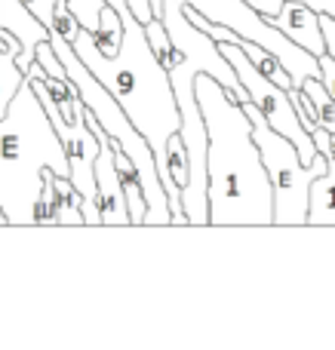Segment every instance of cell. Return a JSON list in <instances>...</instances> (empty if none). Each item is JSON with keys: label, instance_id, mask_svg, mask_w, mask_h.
Masks as SVG:
<instances>
[{"label": "cell", "instance_id": "19", "mask_svg": "<svg viewBox=\"0 0 335 350\" xmlns=\"http://www.w3.org/2000/svg\"><path fill=\"white\" fill-rule=\"evenodd\" d=\"M317 65H320V83L326 86V92H330L335 102V59L330 53H323V55H317Z\"/></svg>", "mask_w": 335, "mask_h": 350}, {"label": "cell", "instance_id": "7", "mask_svg": "<svg viewBox=\"0 0 335 350\" xmlns=\"http://www.w3.org/2000/svg\"><path fill=\"white\" fill-rule=\"evenodd\" d=\"M219 49L228 59V65L234 68L237 80L243 83L250 102L256 105L258 114L265 117V123H268L274 133L286 135V139L293 142L295 151H299V157H302V163H311L314 154H317V148H314L311 135L305 133V126H302L299 117H295V108H293V102H289V90H283V86L274 83V80L265 77L237 43H219Z\"/></svg>", "mask_w": 335, "mask_h": 350}, {"label": "cell", "instance_id": "6", "mask_svg": "<svg viewBox=\"0 0 335 350\" xmlns=\"http://www.w3.org/2000/svg\"><path fill=\"white\" fill-rule=\"evenodd\" d=\"M188 6H194L200 16H206L209 22L225 25L237 37L252 40L258 46H265L293 77V86H302L305 80L320 77L317 55H311L308 49L295 46L289 37H283L268 18H262L252 6H246L243 0H185Z\"/></svg>", "mask_w": 335, "mask_h": 350}, {"label": "cell", "instance_id": "4", "mask_svg": "<svg viewBox=\"0 0 335 350\" xmlns=\"http://www.w3.org/2000/svg\"><path fill=\"white\" fill-rule=\"evenodd\" d=\"M49 46L53 53L59 55L62 68L65 74L71 77V83L77 86V96L80 102L86 105L96 123L108 133V139L117 145V151L126 154L129 163L135 166V175H139V185H142V193H145V218H142V228H154V224H172V215H170V203H166V193H163V185L157 178V163H154V154L148 148L145 135L133 126L123 108L114 102L108 90L98 83L96 77L90 74V68L77 59V53L71 49V43L59 34V31H49Z\"/></svg>", "mask_w": 335, "mask_h": 350}, {"label": "cell", "instance_id": "5", "mask_svg": "<svg viewBox=\"0 0 335 350\" xmlns=\"http://www.w3.org/2000/svg\"><path fill=\"white\" fill-rule=\"evenodd\" d=\"M240 108L252 120V142H256L258 157H262V166L271 181L274 224H280V228H299V224H305V212H308V187H311V181L317 175L326 172V157L323 154H314L311 163H302L295 145L286 135L274 133L265 123V117L258 114L256 105L240 102Z\"/></svg>", "mask_w": 335, "mask_h": 350}, {"label": "cell", "instance_id": "2", "mask_svg": "<svg viewBox=\"0 0 335 350\" xmlns=\"http://www.w3.org/2000/svg\"><path fill=\"white\" fill-rule=\"evenodd\" d=\"M194 96L206 126V203L209 224H274V197L252 142V120L234 92L209 74L194 77Z\"/></svg>", "mask_w": 335, "mask_h": 350}, {"label": "cell", "instance_id": "12", "mask_svg": "<svg viewBox=\"0 0 335 350\" xmlns=\"http://www.w3.org/2000/svg\"><path fill=\"white\" fill-rule=\"evenodd\" d=\"M114 170L120 175V187H123V200H126V209H129V221H133V228H142V218H145V209H148L145 193H142L135 166L129 163L126 154L117 151V145H114Z\"/></svg>", "mask_w": 335, "mask_h": 350}, {"label": "cell", "instance_id": "16", "mask_svg": "<svg viewBox=\"0 0 335 350\" xmlns=\"http://www.w3.org/2000/svg\"><path fill=\"white\" fill-rule=\"evenodd\" d=\"M22 77H25V71L16 65V59L0 49V117L6 114V105H10V98L16 96Z\"/></svg>", "mask_w": 335, "mask_h": 350}, {"label": "cell", "instance_id": "23", "mask_svg": "<svg viewBox=\"0 0 335 350\" xmlns=\"http://www.w3.org/2000/svg\"><path fill=\"white\" fill-rule=\"evenodd\" d=\"M0 224H10V221H6V215H3V209H0Z\"/></svg>", "mask_w": 335, "mask_h": 350}, {"label": "cell", "instance_id": "17", "mask_svg": "<svg viewBox=\"0 0 335 350\" xmlns=\"http://www.w3.org/2000/svg\"><path fill=\"white\" fill-rule=\"evenodd\" d=\"M145 37H148V43H151L157 62L163 68H170L172 55H176V46H172V40H170V34H166L163 22H160V18H151V22H145Z\"/></svg>", "mask_w": 335, "mask_h": 350}, {"label": "cell", "instance_id": "9", "mask_svg": "<svg viewBox=\"0 0 335 350\" xmlns=\"http://www.w3.org/2000/svg\"><path fill=\"white\" fill-rule=\"evenodd\" d=\"M46 37L49 31L22 0H0V49L10 53L22 71L34 62V46Z\"/></svg>", "mask_w": 335, "mask_h": 350}, {"label": "cell", "instance_id": "10", "mask_svg": "<svg viewBox=\"0 0 335 350\" xmlns=\"http://www.w3.org/2000/svg\"><path fill=\"white\" fill-rule=\"evenodd\" d=\"M271 25H274L283 37H289L295 46L308 49L311 55L326 53L323 31H320V12H314L311 6L295 3V0H283L280 12L271 18Z\"/></svg>", "mask_w": 335, "mask_h": 350}, {"label": "cell", "instance_id": "13", "mask_svg": "<svg viewBox=\"0 0 335 350\" xmlns=\"http://www.w3.org/2000/svg\"><path fill=\"white\" fill-rule=\"evenodd\" d=\"M53 193H55V224H83V206H80V193L74 191V185L65 178V175L53 172Z\"/></svg>", "mask_w": 335, "mask_h": 350}, {"label": "cell", "instance_id": "8", "mask_svg": "<svg viewBox=\"0 0 335 350\" xmlns=\"http://www.w3.org/2000/svg\"><path fill=\"white\" fill-rule=\"evenodd\" d=\"M86 123L92 126L98 139V154H96V209H98V224L108 228H133L129 221V209L123 200L120 175L114 170V142L108 139L102 126L96 123V117L86 111Z\"/></svg>", "mask_w": 335, "mask_h": 350}, {"label": "cell", "instance_id": "20", "mask_svg": "<svg viewBox=\"0 0 335 350\" xmlns=\"http://www.w3.org/2000/svg\"><path fill=\"white\" fill-rule=\"evenodd\" d=\"M22 3L28 6V10L37 16V22H40L43 28L49 31V25H53V6H55V0H22Z\"/></svg>", "mask_w": 335, "mask_h": 350}, {"label": "cell", "instance_id": "22", "mask_svg": "<svg viewBox=\"0 0 335 350\" xmlns=\"http://www.w3.org/2000/svg\"><path fill=\"white\" fill-rule=\"evenodd\" d=\"M320 31H323V43L326 53L335 59V18L332 16H320Z\"/></svg>", "mask_w": 335, "mask_h": 350}, {"label": "cell", "instance_id": "21", "mask_svg": "<svg viewBox=\"0 0 335 350\" xmlns=\"http://www.w3.org/2000/svg\"><path fill=\"white\" fill-rule=\"evenodd\" d=\"M243 3H246V6H252V10H256L258 16L268 18V22H271V18H274L277 12H280L283 0H243Z\"/></svg>", "mask_w": 335, "mask_h": 350}, {"label": "cell", "instance_id": "18", "mask_svg": "<svg viewBox=\"0 0 335 350\" xmlns=\"http://www.w3.org/2000/svg\"><path fill=\"white\" fill-rule=\"evenodd\" d=\"M65 6L74 12V18L80 22V28L96 34L98 31V12H102L105 0H65Z\"/></svg>", "mask_w": 335, "mask_h": 350}, {"label": "cell", "instance_id": "3", "mask_svg": "<svg viewBox=\"0 0 335 350\" xmlns=\"http://www.w3.org/2000/svg\"><path fill=\"white\" fill-rule=\"evenodd\" d=\"M46 170L68 178L65 148L28 77H22L16 96L6 105V114L0 117V209L10 224H34Z\"/></svg>", "mask_w": 335, "mask_h": 350}, {"label": "cell", "instance_id": "11", "mask_svg": "<svg viewBox=\"0 0 335 350\" xmlns=\"http://www.w3.org/2000/svg\"><path fill=\"white\" fill-rule=\"evenodd\" d=\"M305 224H335V160L326 157V172L317 175L308 187V212Z\"/></svg>", "mask_w": 335, "mask_h": 350}, {"label": "cell", "instance_id": "1", "mask_svg": "<svg viewBox=\"0 0 335 350\" xmlns=\"http://www.w3.org/2000/svg\"><path fill=\"white\" fill-rule=\"evenodd\" d=\"M117 10L123 25L120 46L117 53L105 55L96 46L90 31L80 28L71 37V49L77 53V59L90 68V74L114 96V102L123 108V114L133 120V126L145 135L148 148L154 154L157 163V178L163 185L166 203H170L172 224H188L182 209V187L172 181L170 166H166V142L172 133H178L182 120H178L176 96H172V83L166 68L157 62L151 43L145 37V25L129 12L126 0H105Z\"/></svg>", "mask_w": 335, "mask_h": 350}, {"label": "cell", "instance_id": "15", "mask_svg": "<svg viewBox=\"0 0 335 350\" xmlns=\"http://www.w3.org/2000/svg\"><path fill=\"white\" fill-rule=\"evenodd\" d=\"M308 98L314 102V111H317V123L326 129V133H335V102L332 96L326 92V86L320 83V77H311L299 86Z\"/></svg>", "mask_w": 335, "mask_h": 350}, {"label": "cell", "instance_id": "14", "mask_svg": "<svg viewBox=\"0 0 335 350\" xmlns=\"http://www.w3.org/2000/svg\"><path fill=\"white\" fill-rule=\"evenodd\" d=\"M120 34H123L120 16H117V10L111 3H105L102 12H98V31L92 34V40H96V46L102 49L105 55H111V53H117V46H120Z\"/></svg>", "mask_w": 335, "mask_h": 350}]
</instances>
